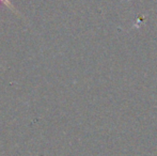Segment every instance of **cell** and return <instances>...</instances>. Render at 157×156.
<instances>
[{
	"instance_id": "1",
	"label": "cell",
	"mask_w": 157,
	"mask_h": 156,
	"mask_svg": "<svg viewBox=\"0 0 157 156\" xmlns=\"http://www.w3.org/2000/svg\"><path fill=\"white\" fill-rule=\"evenodd\" d=\"M0 2H3V3L6 4V6H8V8H10L11 10L13 11V12H15V13H17V14H19V13H18V12H17V11H16V9H15L14 6H13V4L11 3V2L9 1V0H0Z\"/></svg>"
}]
</instances>
